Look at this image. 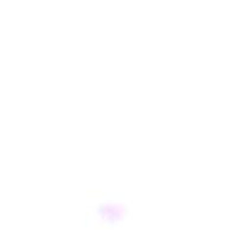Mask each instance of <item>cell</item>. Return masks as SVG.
I'll return each mask as SVG.
<instances>
[]
</instances>
